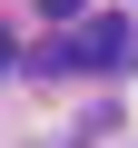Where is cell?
<instances>
[{"label": "cell", "instance_id": "3", "mask_svg": "<svg viewBox=\"0 0 138 148\" xmlns=\"http://www.w3.org/2000/svg\"><path fill=\"white\" fill-rule=\"evenodd\" d=\"M0 69H10V30H0Z\"/></svg>", "mask_w": 138, "mask_h": 148}, {"label": "cell", "instance_id": "2", "mask_svg": "<svg viewBox=\"0 0 138 148\" xmlns=\"http://www.w3.org/2000/svg\"><path fill=\"white\" fill-rule=\"evenodd\" d=\"M40 10H49V20H79V0H40Z\"/></svg>", "mask_w": 138, "mask_h": 148}, {"label": "cell", "instance_id": "1", "mask_svg": "<svg viewBox=\"0 0 138 148\" xmlns=\"http://www.w3.org/2000/svg\"><path fill=\"white\" fill-rule=\"evenodd\" d=\"M128 59V20H79L69 40L40 49V69H118Z\"/></svg>", "mask_w": 138, "mask_h": 148}]
</instances>
